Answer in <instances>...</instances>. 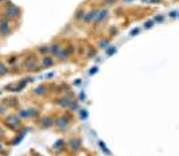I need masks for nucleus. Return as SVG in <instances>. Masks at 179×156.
<instances>
[{"label": "nucleus", "mask_w": 179, "mask_h": 156, "mask_svg": "<svg viewBox=\"0 0 179 156\" xmlns=\"http://www.w3.org/2000/svg\"><path fill=\"white\" fill-rule=\"evenodd\" d=\"M0 149H2V145H0Z\"/></svg>", "instance_id": "29"}, {"label": "nucleus", "mask_w": 179, "mask_h": 156, "mask_svg": "<svg viewBox=\"0 0 179 156\" xmlns=\"http://www.w3.org/2000/svg\"><path fill=\"white\" fill-rule=\"evenodd\" d=\"M53 124H54V120L51 119V117H46V119L41 120V126L42 128H50Z\"/></svg>", "instance_id": "11"}, {"label": "nucleus", "mask_w": 179, "mask_h": 156, "mask_svg": "<svg viewBox=\"0 0 179 156\" xmlns=\"http://www.w3.org/2000/svg\"><path fill=\"white\" fill-rule=\"evenodd\" d=\"M97 14H98V9H92V11H89L84 16V22H85V23H92L93 20H96Z\"/></svg>", "instance_id": "5"}, {"label": "nucleus", "mask_w": 179, "mask_h": 156, "mask_svg": "<svg viewBox=\"0 0 179 156\" xmlns=\"http://www.w3.org/2000/svg\"><path fill=\"white\" fill-rule=\"evenodd\" d=\"M5 121H7V124L11 126V128H18V126L20 125V120H19L18 116H8Z\"/></svg>", "instance_id": "6"}, {"label": "nucleus", "mask_w": 179, "mask_h": 156, "mask_svg": "<svg viewBox=\"0 0 179 156\" xmlns=\"http://www.w3.org/2000/svg\"><path fill=\"white\" fill-rule=\"evenodd\" d=\"M3 2H4V0H0V3H3Z\"/></svg>", "instance_id": "28"}, {"label": "nucleus", "mask_w": 179, "mask_h": 156, "mask_svg": "<svg viewBox=\"0 0 179 156\" xmlns=\"http://www.w3.org/2000/svg\"><path fill=\"white\" fill-rule=\"evenodd\" d=\"M46 92H47V89H46V86H43V85H39V86H37L34 89V93L35 94H39V96H43Z\"/></svg>", "instance_id": "12"}, {"label": "nucleus", "mask_w": 179, "mask_h": 156, "mask_svg": "<svg viewBox=\"0 0 179 156\" xmlns=\"http://www.w3.org/2000/svg\"><path fill=\"white\" fill-rule=\"evenodd\" d=\"M37 67H38V65L35 63V62L27 63V69H28V70H37Z\"/></svg>", "instance_id": "17"}, {"label": "nucleus", "mask_w": 179, "mask_h": 156, "mask_svg": "<svg viewBox=\"0 0 179 156\" xmlns=\"http://www.w3.org/2000/svg\"><path fill=\"white\" fill-rule=\"evenodd\" d=\"M19 115H20L22 117H24V119H28V113H27V110L26 109H22L20 112H19Z\"/></svg>", "instance_id": "18"}, {"label": "nucleus", "mask_w": 179, "mask_h": 156, "mask_svg": "<svg viewBox=\"0 0 179 156\" xmlns=\"http://www.w3.org/2000/svg\"><path fill=\"white\" fill-rule=\"evenodd\" d=\"M88 55H89V58H92V55H96V51H94V50H93V51H90V53L88 54Z\"/></svg>", "instance_id": "24"}, {"label": "nucleus", "mask_w": 179, "mask_h": 156, "mask_svg": "<svg viewBox=\"0 0 179 156\" xmlns=\"http://www.w3.org/2000/svg\"><path fill=\"white\" fill-rule=\"evenodd\" d=\"M138 32H139V30H138V28H136V30H133V31L131 32V35H135V34H138Z\"/></svg>", "instance_id": "25"}, {"label": "nucleus", "mask_w": 179, "mask_h": 156, "mask_svg": "<svg viewBox=\"0 0 179 156\" xmlns=\"http://www.w3.org/2000/svg\"><path fill=\"white\" fill-rule=\"evenodd\" d=\"M73 50H74V47H73V46H69V47H61V50L58 51V54L55 55V57H57L59 61H65V59H67L69 57H71V54H73Z\"/></svg>", "instance_id": "1"}, {"label": "nucleus", "mask_w": 179, "mask_h": 156, "mask_svg": "<svg viewBox=\"0 0 179 156\" xmlns=\"http://www.w3.org/2000/svg\"><path fill=\"white\" fill-rule=\"evenodd\" d=\"M38 51H39V53H41L42 55H46V54H48V46H42V47H39Z\"/></svg>", "instance_id": "16"}, {"label": "nucleus", "mask_w": 179, "mask_h": 156, "mask_svg": "<svg viewBox=\"0 0 179 156\" xmlns=\"http://www.w3.org/2000/svg\"><path fill=\"white\" fill-rule=\"evenodd\" d=\"M19 15H20V9L15 7L14 4H9L8 8L5 9V16L7 18H15V16H19Z\"/></svg>", "instance_id": "2"}, {"label": "nucleus", "mask_w": 179, "mask_h": 156, "mask_svg": "<svg viewBox=\"0 0 179 156\" xmlns=\"http://www.w3.org/2000/svg\"><path fill=\"white\" fill-rule=\"evenodd\" d=\"M11 34V28H9L8 20H2L0 22V35L2 37H8Z\"/></svg>", "instance_id": "3"}, {"label": "nucleus", "mask_w": 179, "mask_h": 156, "mask_svg": "<svg viewBox=\"0 0 179 156\" xmlns=\"http://www.w3.org/2000/svg\"><path fill=\"white\" fill-rule=\"evenodd\" d=\"M152 24H154V23H152V22H147L144 27H145V28H149V27H152Z\"/></svg>", "instance_id": "22"}, {"label": "nucleus", "mask_w": 179, "mask_h": 156, "mask_svg": "<svg viewBox=\"0 0 179 156\" xmlns=\"http://www.w3.org/2000/svg\"><path fill=\"white\" fill-rule=\"evenodd\" d=\"M0 136H3V131H2V129H0Z\"/></svg>", "instance_id": "27"}, {"label": "nucleus", "mask_w": 179, "mask_h": 156, "mask_svg": "<svg viewBox=\"0 0 179 156\" xmlns=\"http://www.w3.org/2000/svg\"><path fill=\"white\" fill-rule=\"evenodd\" d=\"M69 147L71 151H78V149L81 148V140L78 137H74V139H71V140L69 141Z\"/></svg>", "instance_id": "9"}, {"label": "nucleus", "mask_w": 179, "mask_h": 156, "mask_svg": "<svg viewBox=\"0 0 179 156\" xmlns=\"http://www.w3.org/2000/svg\"><path fill=\"white\" fill-rule=\"evenodd\" d=\"M108 9H98V14H97V18H96V23H101V22H104L106 18H108Z\"/></svg>", "instance_id": "8"}, {"label": "nucleus", "mask_w": 179, "mask_h": 156, "mask_svg": "<svg viewBox=\"0 0 179 156\" xmlns=\"http://www.w3.org/2000/svg\"><path fill=\"white\" fill-rule=\"evenodd\" d=\"M69 108H70V109H73V110H76V109L78 108L77 102H73V101H71V102H70V105H69Z\"/></svg>", "instance_id": "19"}, {"label": "nucleus", "mask_w": 179, "mask_h": 156, "mask_svg": "<svg viewBox=\"0 0 179 156\" xmlns=\"http://www.w3.org/2000/svg\"><path fill=\"white\" fill-rule=\"evenodd\" d=\"M108 46H109V39H102V41H100V43H98L100 48H106Z\"/></svg>", "instance_id": "15"}, {"label": "nucleus", "mask_w": 179, "mask_h": 156, "mask_svg": "<svg viewBox=\"0 0 179 156\" xmlns=\"http://www.w3.org/2000/svg\"><path fill=\"white\" fill-rule=\"evenodd\" d=\"M61 43H58V42H54V43H51L50 46H48V55H57L58 54V51L61 50Z\"/></svg>", "instance_id": "7"}, {"label": "nucleus", "mask_w": 179, "mask_h": 156, "mask_svg": "<svg viewBox=\"0 0 179 156\" xmlns=\"http://www.w3.org/2000/svg\"><path fill=\"white\" fill-rule=\"evenodd\" d=\"M104 2H105L106 4H115L116 0H104Z\"/></svg>", "instance_id": "21"}, {"label": "nucleus", "mask_w": 179, "mask_h": 156, "mask_svg": "<svg viewBox=\"0 0 179 156\" xmlns=\"http://www.w3.org/2000/svg\"><path fill=\"white\" fill-rule=\"evenodd\" d=\"M84 16H85V11H84V9H78L76 12V15H74V19H76V20H82Z\"/></svg>", "instance_id": "13"}, {"label": "nucleus", "mask_w": 179, "mask_h": 156, "mask_svg": "<svg viewBox=\"0 0 179 156\" xmlns=\"http://www.w3.org/2000/svg\"><path fill=\"white\" fill-rule=\"evenodd\" d=\"M86 116H88V113H86V112H81V119H85Z\"/></svg>", "instance_id": "23"}, {"label": "nucleus", "mask_w": 179, "mask_h": 156, "mask_svg": "<svg viewBox=\"0 0 179 156\" xmlns=\"http://www.w3.org/2000/svg\"><path fill=\"white\" fill-rule=\"evenodd\" d=\"M96 71H97V69H92V70H90V74H94Z\"/></svg>", "instance_id": "26"}, {"label": "nucleus", "mask_w": 179, "mask_h": 156, "mask_svg": "<svg viewBox=\"0 0 179 156\" xmlns=\"http://www.w3.org/2000/svg\"><path fill=\"white\" fill-rule=\"evenodd\" d=\"M7 71H8L7 65H5V63H3V62H0V77H2V76H4V74H7Z\"/></svg>", "instance_id": "14"}, {"label": "nucleus", "mask_w": 179, "mask_h": 156, "mask_svg": "<svg viewBox=\"0 0 179 156\" xmlns=\"http://www.w3.org/2000/svg\"><path fill=\"white\" fill-rule=\"evenodd\" d=\"M69 122H70L69 117L62 116V117H59V119H57V121H55V125H57L59 129H65V128H67Z\"/></svg>", "instance_id": "4"}, {"label": "nucleus", "mask_w": 179, "mask_h": 156, "mask_svg": "<svg viewBox=\"0 0 179 156\" xmlns=\"http://www.w3.org/2000/svg\"><path fill=\"white\" fill-rule=\"evenodd\" d=\"M63 144H65V141H63V140H58V141H57V144H55V147H57V148H58V147L62 148V147H63Z\"/></svg>", "instance_id": "20"}, {"label": "nucleus", "mask_w": 179, "mask_h": 156, "mask_svg": "<svg viewBox=\"0 0 179 156\" xmlns=\"http://www.w3.org/2000/svg\"><path fill=\"white\" fill-rule=\"evenodd\" d=\"M41 65H42V67H51L54 65V61H53V58L51 57H43L42 58V61H41Z\"/></svg>", "instance_id": "10"}]
</instances>
